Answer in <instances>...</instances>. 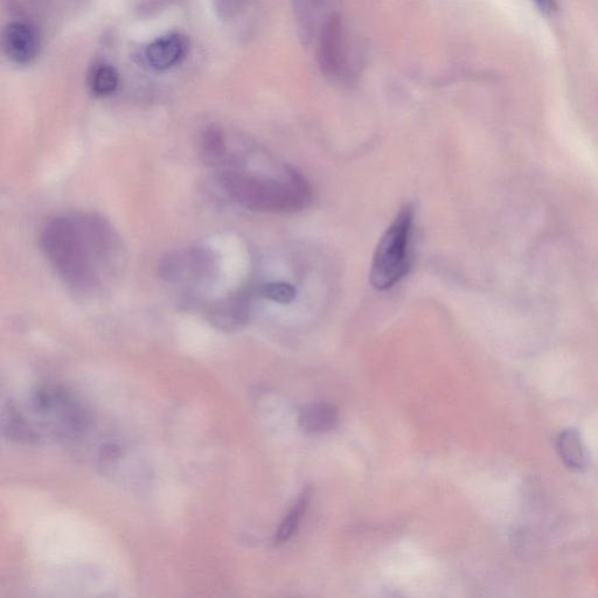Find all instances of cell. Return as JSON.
Segmentation results:
<instances>
[{
	"instance_id": "cell-9",
	"label": "cell",
	"mask_w": 598,
	"mask_h": 598,
	"mask_svg": "<svg viewBox=\"0 0 598 598\" xmlns=\"http://www.w3.org/2000/svg\"><path fill=\"white\" fill-rule=\"evenodd\" d=\"M249 295L240 294L217 305L211 312L212 322L222 330H235L249 318Z\"/></svg>"
},
{
	"instance_id": "cell-6",
	"label": "cell",
	"mask_w": 598,
	"mask_h": 598,
	"mask_svg": "<svg viewBox=\"0 0 598 598\" xmlns=\"http://www.w3.org/2000/svg\"><path fill=\"white\" fill-rule=\"evenodd\" d=\"M3 46L6 55L15 64L30 65L39 52L38 34L30 24L12 22L5 27Z\"/></svg>"
},
{
	"instance_id": "cell-4",
	"label": "cell",
	"mask_w": 598,
	"mask_h": 598,
	"mask_svg": "<svg viewBox=\"0 0 598 598\" xmlns=\"http://www.w3.org/2000/svg\"><path fill=\"white\" fill-rule=\"evenodd\" d=\"M215 259L203 248H192L166 257L162 263V276L173 284H201L215 275Z\"/></svg>"
},
{
	"instance_id": "cell-14",
	"label": "cell",
	"mask_w": 598,
	"mask_h": 598,
	"mask_svg": "<svg viewBox=\"0 0 598 598\" xmlns=\"http://www.w3.org/2000/svg\"><path fill=\"white\" fill-rule=\"evenodd\" d=\"M262 297L280 304H289L295 301L296 289L291 284L284 282H271L260 288Z\"/></svg>"
},
{
	"instance_id": "cell-10",
	"label": "cell",
	"mask_w": 598,
	"mask_h": 598,
	"mask_svg": "<svg viewBox=\"0 0 598 598\" xmlns=\"http://www.w3.org/2000/svg\"><path fill=\"white\" fill-rule=\"evenodd\" d=\"M296 20L299 40L304 46L312 43L316 37L319 16L324 8L325 0H291Z\"/></svg>"
},
{
	"instance_id": "cell-13",
	"label": "cell",
	"mask_w": 598,
	"mask_h": 598,
	"mask_svg": "<svg viewBox=\"0 0 598 598\" xmlns=\"http://www.w3.org/2000/svg\"><path fill=\"white\" fill-rule=\"evenodd\" d=\"M90 88L97 96H108L120 85V74L114 66L101 64L93 69L89 79Z\"/></svg>"
},
{
	"instance_id": "cell-5",
	"label": "cell",
	"mask_w": 598,
	"mask_h": 598,
	"mask_svg": "<svg viewBox=\"0 0 598 598\" xmlns=\"http://www.w3.org/2000/svg\"><path fill=\"white\" fill-rule=\"evenodd\" d=\"M318 64L328 78H338L343 73L346 60L342 19L338 15L326 18L319 31Z\"/></svg>"
},
{
	"instance_id": "cell-7",
	"label": "cell",
	"mask_w": 598,
	"mask_h": 598,
	"mask_svg": "<svg viewBox=\"0 0 598 598\" xmlns=\"http://www.w3.org/2000/svg\"><path fill=\"white\" fill-rule=\"evenodd\" d=\"M187 50H189V43L182 34H166L146 47L145 61L155 71H169L184 60Z\"/></svg>"
},
{
	"instance_id": "cell-12",
	"label": "cell",
	"mask_w": 598,
	"mask_h": 598,
	"mask_svg": "<svg viewBox=\"0 0 598 598\" xmlns=\"http://www.w3.org/2000/svg\"><path fill=\"white\" fill-rule=\"evenodd\" d=\"M310 493L305 491L301 498L298 499V502L292 507L291 511L288 513V516L284 518L280 528L276 533L275 537V545H282L285 542H288L298 530L299 523L304 516L305 511H307V507L309 504Z\"/></svg>"
},
{
	"instance_id": "cell-1",
	"label": "cell",
	"mask_w": 598,
	"mask_h": 598,
	"mask_svg": "<svg viewBox=\"0 0 598 598\" xmlns=\"http://www.w3.org/2000/svg\"><path fill=\"white\" fill-rule=\"evenodd\" d=\"M40 245L62 280L87 294L109 281L124 259L115 229L90 213L61 215L48 221Z\"/></svg>"
},
{
	"instance_id": "cell-3",
	"label": "cell",
	"mask_w": 598,
	"mask_h": 598,
	"mask_svg": "<svg viewBox=\"0 0 598 598\" xmlns=\"http://www.w3.org/2000/svg\"><path fill=\"white\" fill-rule=\"evenodd\" d=\"M413 221L414 208L406 205L382 235L374 253L370 273V281L375 289H391L409 274Z\"/></svg>"
},
{
	"instance_id": "cell-2",
	"label": "cell",
	"mask_w": 598,
	"mask_h": 598,
	"mask_svg": "<svg viewBox=\"0 0 598 598\" xmlns=\"http://www.w3.org/2000/svg\"><path fill=\"white\" fill-rule=\"evenodd\" d=\"M219 180L229 197L252 211L295 213L312 203L308 180L288 165L270 172L231 168Z\"/></svg>"
},
{
	"instance_id": "cell-16",
	"label": "cell",
	"mask_w": 598,
	"mask_h": 598,
	"mask_svg": "<svg viewBox=\"0 0 598 598\" xmlns=\"http://www.w3.org/2000/svg\"><path fill=\"white\" fill-rule=\"evenodd\" d=\"M535 3H537L541 9L544 10H549L552 9L553 6V0H534Z\"/></svg>"
},
{
	"instance_id": "cell-8",
	"label": "cell",
	"mask_w": 598,
	"mask_h": 598,
	"mask_svg": "<svg viewBox=\"0 0 598 598\" xmlns=\"http://www.w3.org/2000/svg\"><path fill=\"white\" fill-rule=\"evenodd\" d=\"M339 410L328 402H315L305 406L298 416L299 427L307 434L328 433L338 427Z\"/></svg>"
},
{
	"instance_id": "cell-11",
	"label": "cell",
	"mask_w": 598,
	"mask_h": 598,
	"mask_svg": "<svg viewBox=\"0 0 598 598\" xmlns=\"http://www.w3.org/2000/svg\"><path fill=\"white\" fill-rule=\"evenodd\" d=\"M556 449L563 464L570 470L581 471L587 465L586 445L576 429L562 430L556 438Z\"/></svg>"
},
{
	"instance_id": "cell-15",
	"label": "cell",
	"mask_w": 598,
	"mask_h": 598,
	"mask_svg": "<svg viewBox=\"0 0 598 598\" xmlns=\"http://www.w3.org/2000/svg\"><path fill=\"white\" fill-rule=\"evenodd\" d=\"M247 0H214V8L218 16L224 20H232L245 9Z\"/></svg>"
}]
</instances>
